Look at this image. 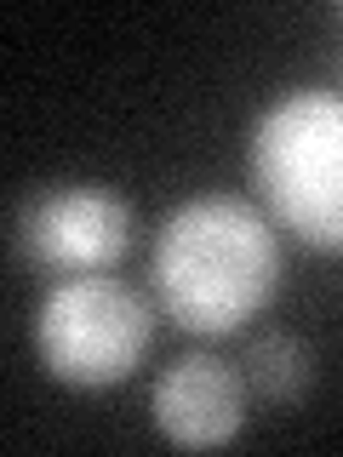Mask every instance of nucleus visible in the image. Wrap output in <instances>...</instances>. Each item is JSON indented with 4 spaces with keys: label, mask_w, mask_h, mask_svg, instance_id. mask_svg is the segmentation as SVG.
<instances>
[{
    "label": "nucleus",
    "mask_w": 343,
    "mask_h": 457,
    "mask_svg": "<svg viewBox=\"0 0 343 457\" xmlns=\"http://www.w3.org/2000/svg\"><path fill=\"white\" fill-rule=\"evenodd\" d=\"M155 297L189 337H229L280 292V235L240 195H195L155 235Z\"/></svg>",
    "instance_id": "nucleus-1"
},
{
    "label": "nucleus",
    "mask_w": 343,
    "mask_h": 457,
    "mask_svg": "<svg viewBox=\"0 0 343 457\" xmlns=\"http://www.w3.org/2000/svg\"><path fill=\"white\" fill-rule=\"evenodd\" d=\"M247 171L275 228L309 252H343V92H280L247 137Z\"/></svg>",
    "instance_id": "nucleus-2"
},
{
    "label": "nucleus",
    "mask_w": 343,
    "mask_h": 457,
    "mask_svg": "<svg viewBox=\"0 0 343 457\" xmlns=\"http://www.w3.org/2000/svg\"><path fill=\"white\" fill-rule=\"evenodd\" d=\"M155 343V309L114 275H63L35 309V354L52 383L114 389L143 366Z\"/></svg>",
    "instance_id": "nucleus-3"
},
{
    "label": "nucleus",
    "mask_w": 343,
    "mask_h": 457,
    "mask_svg": "<svg viewBox=\"0 0 343 457\" xmlns=\"http://www.w3.org/2000/svg\"><path fill=\"white\" fill-rule=\"evenodd\" d=\"M18 246L52 275H109L132 246V206L104 183H57L18 212Z\"/></svg>",
    "instance_id": "nucleus-4"
},
{
    "label": "nucleus",
    "mask_w": 343,
    "mask_h": 457,
    "mask_svg": "<svg viewBox=\"0 0 343 457\" xmlns=\"http://www.w3.org/2000/svg\"><path fill=\"white\" fill-rule=\"evenodd\" d=\"M155 428H161L166 446L178 452H218L247 428V406H252V389H247V371H235L223 354H178L161 383H155Z\"/></svg>",
    "instance_id": "nucleus-5"
},
{
    "label": "nucleus",
    "mask_w": 343,
    "mask_h": 457,
    "mask_svg": "<svg viewBox=\"0 0 343 457\" xmlns=\"http://www.w3.org/2000/svg\"><path fill=\"white\" fill-rule=\"evenodd\" d=\"M314 383V354L304 337L292 332H264L252 337L247 349V389L257 400H269V406H292V400H304Z\"/></svg>",
    "instance_id": "nucleus-6"
}]
</instances>
